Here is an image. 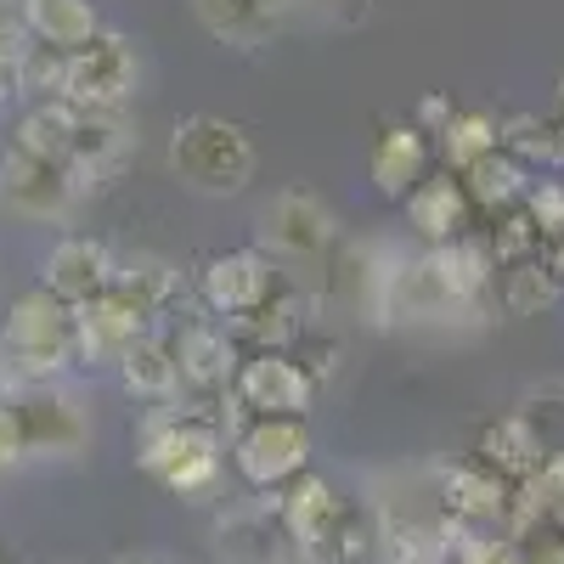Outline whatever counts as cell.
<instances>
[{"label":"cell","instance_id":"cell-1","mask_svg":"<svg viewBox=\"0 0 564 564\" xmlns=\"http://www.w3.org/2000/svg\"><path fill=\"white\" fill-rule=\"evenodd\" d=\"M135 468L186 502L215 497L226 475V446H220L215 417L198 406H181V401L148 406L135 423Z\"/></svg>","mask_w":564,"mask_h":564},{"label":"cell","instance_id":"cell-2","mask_svg":"<svg viewBox=\"0 0 564 564\" xmlns=\"http://www.w3.org/2000/svg\"><path fill=\"white\" fill-rule=\"evenodd\" d=\"M170 175L198 198H238L254 181V141L220 113H193L170 135Z\"/></svg>","mask_w":564,"mask_h":564},{"label":"cell","instance_id":"cell-3","mask_svg":"<svg viewBox=\"0 0 564 564\" xmlns=\"http://www.w3.org/2000/svg\"><path fill=\"white\" fill-rule=\"evenodd\" d=\"M68 361H74V311L45 289L12 300L7 322H0V372H7V384L57 379Z\"/></svg>","mask_w":564,"mask_h":564},{"label":"cell","instance_id":"cell-4","mask_svg":"<svg viewBox=\"0 0 564 564\" xmlns=\"http://www.w3.org/2000/svg\"><path fill=\"white\" fill-rule=\"evenodd\" d=\"M271 508H276V525H282V536H289V547L316 558V564L334 558V547L345 542V531L361 513V502L345 497L327 475H316V468H305L294 486H282Z\"/></svg>","mask_w":564,"mask_h":564},{"label":"cell","instance_id":"cell-5","mask_svg":"<svg viewBox=\"0 0 564 564\" xmlns=\"http://www.w3.org/2000/svg\"><path fill=\"white\" fill-rule=\"evenodd\" d=\"M316 452V430L305 417H249L231 435V463L249 491H282L294 486Z\"/></svg>","mask_w":564,"mask_h":564},{"label":"cell","instance_id":"cell-6","mask_svg":"<svg viewBox=\"0 0 564 564\" xmlns=\"http://www.w3.org/2000/svg\"><path fill=\"white\" fill-rule=\"evenodd\" d=\"M0 395H7V406L18 412L23 457H79V452H85V441H90V417H85V406H79L57 379L7 384Z\"/></svg>","mask_w":564,"mask_h":564},{"label":"cell","instance_id":"cell-7","mask_svg":"<svg viewBox=\"0 0 564 564\" xmlns=\"http://www.w3.org/2000/svg\"><path fill=\"white\" fill-rule=\"evenodd\" d=\"M339 249V215L311 186H282L260 209V254L271 260H327Z\"/></svg>","mask_w":564,"mask_h":564},{"label":"cell","instance_id":"cell-8","mask_svg":"<svg viewBox=\"0 0 564 564\" xmlns=\"http://www.w3.org/2000/svg\"><path fill=\"white\" fill-rule=\"evenodd\" d=\"M231 412L243 423L249 417H311L316 406V379L289 356V350H260L238 361V379H231Z\"/></svg>","mask_w":564,"mask_h":564},{"label":"cell","instance_id":"cell-9","mask_svg":"<svg viewBox=\"0 0 564 564\" xmlns=\"http://www.w3.org/2000/svg\"><path fill=\"white\" fill-rule=\"evenodd\" d=\"M141 85V57L124 34H97L90 45L68 52V68H63V102L74 108H124Z\"/></svg>","mask_w":564,"mask_h":564},{"label":"cell","instance_id":"cell-10","mask_svg":"<svg viewBox=\"0 0 564 564\" xmlns=\"http://www.w3.org/2000/svg\"><path fill=\"white\" fill-rule=\"evenodd\" d=\"M79 198H85L79 181L63 164L18 148V141L0 153V204H7L12 215H23V220H63Z\"/></svg>","mask_w":564,"mask_h":564},{"label":"cell","instance_id":"cell-11","mask_svg":"<svg viewBox=\"0 0 564 564\" xmlns=\"http://www.w3.org/2000/svg\"><path fill=\"white\" fill-rule=\"evenodd\" d=\"M276 289H282L276 260L260 254V249H226V254H209L204 271H198V294H204L209 316H220V322H238V316L260 311Z\"/></svg>","mask_w":564,"mask_h":564},{"label":"cell","instance_id":"cell-12","mask_svg":"<svg viewBox=\"0 0 564 564\" xmlns=\"http://www.w3.org/2000/svg\"><path fill=\"white\" fill-rule=\"evenodd\" d=\"M390 271L395 254L384 243H339L334 271H327V300H334L345 316H367L372 327H390Z\"/></svg>","mask_w":564,"mask_h":564},{"label":"cell","instance_id":"cell-13","mask_svg":"<svg viewBox=\"0 0 564 564\" xmlns=\"http://www.w3.org/2000/svg\"><path fill=\"white\" fill-rule=\"evenodd\" d=\"M170 350H175V367H181V395H220L238 379V339L231 327L215 322V316H193L170 334Z\"/></svg>","mask_w":564,"mask_h":564},{"label":"cell","instance_id":"cell-14","mask_svg":"<svg viewBox=\"0 0 564 564\" xmlns=\"http://www.w3.org/2000/svg\"><path fill=\"white\" fill-rule=\"evenodd\" d=\"M135 153V124L124 119V108H79L74 113V141H68V175L79 181V193L108 186Z\"/></svg>","mask_w":564,"mask_h":564},{"label":"cell","instance_id":"cell-15","mask_svg":"<svg viewBox=\"0 0 564 564\" xmlns=\"http://www.w3.org/2000/svg\"><path fill=\"white\" fill-rule=\"evenodd\" d=\"M508 486L486 475L480 463H441L435 468V502H441V525L475 531L486 536L491 525H508Z\"/></svg>","mask_w":564,"mask_h":564},{"label":"cell","instance_id":"cell-16","mask_svg":"<svg viewBox=\"0 0 564 564\" xmlns=\"http://www.w3.org/2000/svg\"><path fill=\"white\" fill-rule=\"evenodd\" d=\"M153 322H141L124 300L113 294H97V300H85L74 305V361L85 367H119L124 350L148 334Z\"/></svg>","mask_w":564,"mask_h":564},{"label":"cell","instance_id":"cell-17","mask_svg":"<svg viewBox=\"0 0 564 564\" xmlns=\"http://www.w3.org/2000/svg\"><path fill=\"white\" fill-rule=\"evenodd\" d=\"M108 276H113V249L108 243H97V238H63L52 254H45V265H40V289L74 311L85 300L108 294Z\"/></svg>","mask_w":564,"mask_h":564},{"label":"cell","instance_id":"cell-18","mask_svg":"<svg viewBox=\"0 0 564 564\" xmlns=\"http://www.w3.org/2000/svg\"><path fill=\"white\" fill-rule=\"evenodd\" d=\"M430 135H423L417 124H384L379 135H372V148H367V175L372 186L390 198V204H406L412 198V186L430 175Z\"/></svg>","mask_w":564,"mask_h":564},{"label":"cell","instance_id":"cell-19","mask_svg":"<svg viewBox=\"0 0 564 564\" xmlns=\"http://www.w3.org/2000/svg\"><path fill=\"white\" fill-rule=\"evenodd\" d=\"M193 18L231 52H260L289 23V0H193Z\"/></svg>","mask_w":564,"mask_h":564},{"label":"cell","instance_id":"cell-20","mask_svg":"<svg viewBox=\"0 0 564 564\" xmlns=\"http://www.w3.org/2000/svg\"><path fill=\"white\" fill-rule=\"evenodd\" d=\"M406 220H412V231H417L423 243L441 249V243L468 238V220H475V204H468L463 181H457L452 170H441V175H423V181L412 186V198H406Z\"/></svg>","mask_w":564,"mask_h":564},{"label":"cell","instance_id":"cell-21","mask_svg":"<svg viewBox=\"0 0 564 564\" xmlns=\"http://www.w3.org/2000/svg\"><path fill=\"white\" fill-rule=\"evenodd\" d=\"M311 322H316L311 294L276 289L260 311H249V316H238V322H226V327H231V339H238L243 356H260V350H294V345L305 339Z\"/></svg>","mask_w":564,"mask_h":564},{"label":"cell","instance_id":"cell-22","mask_svg":"<svg viewBox=\"0 0 564 564\" xmlns=\"http://www.w3.org/2000/svg\"><path fill=\"white\" fill-rule=\"evenodd\" d=\"M547 457H553V452L536 441V430H531V423H525L520 412L486 423L480 441H475V463L486 468V475H497L508 491H520V486L536 475V468H542Z\"/></svg>","mask_w":564,"mask_h":564},{"label":"cell","instance_id":"cell-23","mask_svg":"<svg viewBox=\"0 0 564 564\" xmlns=\"http://www.w3.org/2000/svg\"><path fill=\"white\" fill-rule=\"evenodd\" d=\"M108 294L124 300L141 322H153L175 305L181 294V271L164 260V254H148V249H135V254H113V276H108Z\"/></svg>","mask_w":564,"mask_h":564},{"label":"cell","instance_id":"cell-24","mask_svg":"<svg viewBox=\"0 0 564 564\" xmlns=\"http://www.w3.org/2000/svg\"><path fill=\"white\" fill-rule=\"evenodd\" d=\"M215 542H220V564H282L294 553L289 536H282V525H276L271 502L231 508L220 520V531H215Z\"/></svg>","mask_w":564,"mask_h":564},{"label":"cell","instance_id":"cell-25","mask_svg":"<svg viewBox=\"0 0 564 564\" xmlns=\"http://www.w3.org/2000/svg\"><path fill=\"white\" fill-rule=\"evenodd\" d=\"M119 379L135 401L148 406H170L181 401V367H175V350H170V334H159V327H148L119 361Z\"/></svg>","mask_w":564,"mask_h":564},{"label":"cell","instance_id":"cell-26","mask_svg":"<svg viewBox=\"0 0 564 564\" xmlns=\"http://www.w3.org/2000/svg\"><path fill=\"white\" fill-rule=\"evenodd\" d=\"M23 23L34 45H52V52H79L102 34V18L90 0H23Z\"/></svg>","mask_w":564,"mask_h":564},{"label":"cell","instance_id":"cell-27","mask_svg":"<svg viewBox=\"0 0 564 564\" xmlns=\"http://www.w3.org/2000/svg\"><path fill=\"white\" fill-rule=\"evenodd\" d=\"M463 193H468V204L475 209H486V215H502V209H520L525 204V193H531V170L513 159V153H486L480 164H468L463 175Z\"/></svg>","mask_w":564,"mask_h":564},{"label":"cell","instance_id":"cell-28","mask_svg":"<svg viewBox=\"0 0 564 564\" xmlns=\"http://www.w3.org/2000/svg\"><path fill=\"white\" fill-rule=\"evenodd\" d=\"M497 271H502L497 276V300H502L508 316H542L558 300V289H564V282L553 276V265H547V254H525V260L497 265Z\"/></svg>","mask_w":564,"mask_h":564},{"label":"cell","instance_id":"cell-29","mask_svg":"<svg viewBox=\"0 0 564 564\" xmlns=\"http://www.w3.org/2000/svg\"><path fill=\"white\" fill-rule=\"evenodd\" d=\"M502 153H513L525 170L547 164L564 170V113H520L502 124Z\"/></svg>","mask_w":564,"mask_h":564},{"label":"cell","instance_id":"cell-30","mask_svg":"<svg viewBox=\"0 0 564 564\" xmlns=\"http://www.w3.org/2000/svg\"><path fill=\"white\" fill-rule=\"evenodd\" d=\"M497 148H502V124L491 113H480V108H457L446 119V130H441V159H446L452 175H463L468 164H480Z\"/></svg>","mask_w":564,"mask_h":564},{"label":"cell","instance_id":"cell-31","mask_svg":"<svg viewBox=\"0 0 564 564\" xmlns=\"http://www.w3.org/2000/svg\"><path fill=\"white\" fill-rule=\"evenodd\" d=\"M74 102L52 97V102H34L23 119H18V148L40 153V159H52V164H68V141H74Z\"/></svg>","mask_w":564,"mask_h":564},{"label":"cell","instance_id":"cell-32","mask_svg":"<svg viewBox=\"0 0 564 564\" xmlns=\"http://www.w3.org/2000/svg\"><path fill=\"white\" fill-rule=\"evenodd\" d=\"M63 68H68V52H52V45H29L12 68V90H29L34 102H52L63 97Z\"/></svg>","mask_w":564,"mask_h":564},{"label":"cell","instance_id":"cell-33","mask_svg":"<svg viewBox=\"0 0 564 564\" xmlns=\"http://www.w3.org/2000/svg\"><path fill=\"white\" fill-rule=\"evenodd\" d=\"M525 220L536 226V238L542 249L564 243V181H531V193H525Z\"/></svg>","mask_w":564,"mask_h":564},{"label":"cell","instance_id":"cell-34","mask_svg":"<svg viewBox=\"0 0 564 564\" xmlns=\"http://www.w3.org/2000/svg\"><path fill=\"white\" fill-rule=\"evenodd\" d=\"M29 23H23V0H0V74L12 79V68H18V57L29 52Z\"/></svg>","mask_w":564,"mask_h":564},{"label":"cell","instance_id":"cell-35","mask_svg":"<svg viewBox=\"0 0 564 564\" xmlns=\"http://www.w3.org/2000/svg\"><path fill=\"white\" fill-rule=\"evenodd\" d=\"M289 12H305L327 29H356V23H367L372 0H289Z\"/></svg>","mask_w":564,"mask_h":564},{"label":"cell","instance_id":"cell-36","mask_svg":"<svg viewBox=\"0 0 564 564\" xmlns=\"http://www.w3.org/2000/svg\"><path fill=\"white\" fill-rule=\"evenodd\" d=\"M18 463H23V430H18V412L7 406V395H0V475Z\"/></svg>","mask_w":564,"mask_h":564},{"label":"cell","instance_id":"cell-37","mask_svg":"<svg viewBox=\"0 0 564 564\" xmlns=\"http://www.w3.org/2000/svg\"><path fill=\"white\" fill-rule=\"evenodd\" d=\"M475 564H525V547L513 536H480L475 542Z\"/></svg>","mask_w":564,"mask_h":564},{"label":"cell","instance_id":"cell-38","mask_svg":"<svg viewBox=\"0 0 564 564\" xmlns=\"http://www.w3.org/2000/svg\"><path fill=\"white\" fill-rule=\"evenodd\" d=\"M525 564H564V542H558V536H553V542H531Z\"/></svg>","mask_w":564,"mask_h":564},{"label":"cell","instance_id":"cell-39","mask_svg":"<svg viewBox=\"0 0 564 564\" xmlns=\"http://www.w3.org/2000/svg\"><path fill=\"white\" fill-rule=\"evenodd\" d=\"M113 564H170L164 553H148V547H141V553H124V558H113Z\"/></svg>","mask_w":564,"mask_h":564},{"label":"cell","instance_id":"cell-40","mask_svg":"<svg viewBox=\"0 0 564 564\" xmlns=\"http://www.w3.org/2000/svg\"><path fill=\"white\" fill-rule=\"evenodd\" d=\"M542 254H547V265H553V276L564 282V243H553V249H542Z\"/></svg>","mask_w":564,"mask_h":564},{"label":"cell","instance_id":"cell-41","mask_svg":"<svg viewBox=\"0 0 564 564\" xmlns=\"http://www.w3.org/2000/svg\"><path fill=\"white\" fill-rule=\"evenodd\" d=\"M282 564H316V558H305V553H289V558H282Z\"/></svg>","mask_w":564,"mask_h":564},{"label":"cell","instance_id":"cell-42","mask_svg":"<svg viewBox=\"0 0 564 564\" xmlns=\"http://www.w3.org/2000/svg\"><path fill=\"white\" fill-rule=\"evenodd\" d=\"M356 564H390V558H384V553H372V558H356Z\"/></svg>","mask_w":564,"mask_h":564},{"label":"cell","instance_id":"cell-43","mask_svg":"<svg viewBox=\"0 0 564 564\" xmlns=\"http://www.w3.org/2000/svg\"><path fill=\"white\" fill-rule=\"evenodd\" d=\"M7 90H12V79H7V74H0V102H7Z\"/></svg>","mask_w":564,"mask_h":564},{"label":"cell","instance_id":"cell-44","mask_svg":"<svg viewBox=\"0 0 564 564\" xmlns=\"http://www.w3.org/2000/svg\"><path fill=\"white\" fill-rule=\"evenodd\" d=\"M558 102H564V79H558Z\"/></svg>","mask_w":564,"mask_h":564},{"label":"cell","instance_id":"cell-45","mask_svg":"<svg viewBox=\"0 0 564 564\" xmlns=\"http://www.w3.org/2000/svg\"><path fill=\"white\" fill-rule=\"evenodd\" d=\"M0 390H7V372H0Z\"/></svg>","mask_w":564,"mask_h":564}]
</instances>
